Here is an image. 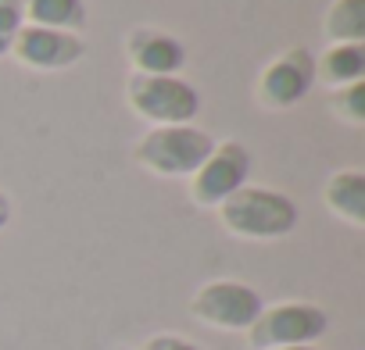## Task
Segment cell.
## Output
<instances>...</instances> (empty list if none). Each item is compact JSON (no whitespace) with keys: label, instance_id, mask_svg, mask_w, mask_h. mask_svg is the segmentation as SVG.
<instances>
[{"label":"cell","instance_id":"277c9868","mask_svg":"<svg viewBox=\"0 0 365 350\" xmlns=\"http://www.w3.org/2000/svg\"><path fill=\"white\" fill-rule=\"evenodd\" d=\"M329 329V314L308 300H287L262 307L258 322L247 329L255 350H283V346H312Z\"/></svg>","mask_w":365,"mask_h":350},{"label":"cell","instance_id":"3957f363","mask_svg":"<svg viewBox=\"0 0 365 350\" xmlns=\"http://www.w3.org/2000/svg\"><path fill=\"white\" fill-rule=\"evenodd\" d=\"M125 97L129 107L158 125H194V118L201 115V93L179 75H140L133 72L125 83Z\"/></svg>","mask_w":365,"mask_h":350},{"label":"cell","instance_id":"6da1fadb","mask_svg":"<svg viewBox=\"0 0 365 350\" xmlns=\"http://www.w3.org/2000/svg\"><path fill=\"white\" fill-rule=\"evenodd\" d=\"M219 218L226 233L237 240H283L297 229V204L269 186H240L230 201L219 204Z\"/></svg>","mask_w":365,"mask_h":350},{"label":"cell","instance_id":"8fae6325","mask_svg":"<svg viewBox=\"0 0 365 350\" xmlns=\"http://www.w3.org/2000/svg\"><path fill=\"white\" fill-rule=\"evenodd\" d=\"M315 79L333 90L354 86L365 79V47L358 43H333L322 58H315Z\"/></svg>","mask_w":365,"mask_h":350},{"label":"cell","instance_id":"7a4b0ae2","mask_svg":"<svg viewBox=\"0 0 365 350\" xmlns=\"http://www.w3.org/2000/svg\"><path fill=\"white\" fill-rule=\"evenodd\" d=\"M212 150H215V139L197 125H158L136 139L133 157L154 175L187 179V175H194L208 161Z\"/></svg>","mask_w":365,"mask_h":350},{"label":"cell","instance_id":"5b68a950","mask_svg":"<svg viewBox=\"0 0 365 350\" xmlns=\"http://www.w3.org/2000/svg\"><path fill=\"white\" fill-rule=\"evenodd\" d=\"M262 307V293L240 279H212L190 300V314L222 332H247L258 322Z\"/></svg>","mask_w":365,"mask_h":350},{"label":"cell","instance_id":"e0dca14e","mask_svg":"<svg viewBox=\"0 0 365 350\" xmlns=\"http://www.w3.org/2000/svg\"><path fill=\"white\" fill-rule=\"evenodd\" d=\"M8 222H11V197L0 190V233L8 229Z\"/></svg>","mask_w":365,"mask_h":350},{"label":"cell","instance_id":"2e32d148","mask_svg":"<svg viewBox=\"0 0 365 350\" xmlns=\"http://www.w3.org/2000/svg\"><path fill=\"white\" fill-rule=\"evenodd\" d=\"M140 350H201L197 343H190L187 336H175V332H158L150 336Z\"/></svg>","mask_w":365,"mask_h":350},{"label":"cell","instance_id":"ac0fdd59","mask_svg":"<svg viewBox=\"0 0 365 350\" xmlns=\"http://www.w3.org/2000/svg\"><path fill=\"white\" fill-rule=\"evenodd\" d=\"M283 350H315V346H283Z\"/></svg>","mask_w":365,"mask_h":350},{"label":"cell","instance_id":"4fadbf2b","mask_svg":"<svg viewBox=\"0 0 365 350\" xmlns=\"http://www.w3.org/2000/svg\"><path fill=\"white\" fill-rule=\"evenodd\" d=\"M326 36L333 43L365 47V0H333L326 11Z\"/></svg>","mask_w":365,"mask_h":350},{"label":"cell","instance_id":"7c38bea8","mask_svg":"<svg viewBox=\"0 0 365 350\" xmlns=\"http://www.w3.org/2000/svg\"><path fill=\"white\" fill-rule=\"evenodd\" d=\"M22 18L40 29L58 33H83L86 26V4L83 0H22Z\"/></svg>","mask_w":365,"mask_h":350},{"label":"cell","instance_id":"5bb4252c","mask_svg":"<svg viewBox=\"0 0 365 350\" xmlns=\"http://www.w3.org/2000/svg\"><path fill=\"white\" fill-rule=\"evenodd\" d=\"M333 111H336V118H344L347 125H361V122H365V83H354V86L336 90Z\"/></svg>","mask_w":365,"mask_h":350},{"label":"cell","instance_id":"8992f818","mask_svg":"<svg viewBox=\"0 0 365 350\" xmlns=\"http://www.w3.org/2000/svg\"><path fill=\"white\" fill-rule=\"evenodd\" d=\"M251 179V150L240 139H222L190 175V197L201 208H219Z\"/></svg>","mask_w":365,"mask_h":350},{"label":"cell","instance_id":"9c48e42d","mask_svg":"<svg viewBox=\"0 0 365 350\" xmlns=\"http://www.w3.org/2000/svg\"><path fill=\"white\" fill-rule=\"evenodd\" d=\"M125 54L140 75H175L187 65L182 40H175L172 33L150 29V26H140L125 36Z\"/></svg>","mask_w":365,"mask_h":350},{"label":"cell","instance_id":"9a60e30c","mask_svg":"<svg viewBox=\"0 0 365 350\" xmlns=\"http://www.w3.org/2000/svg\"><path fill=\"white\" fill-rule=\"evenodd\" d=\"M22 0H0V58L11 54V43L22 29Z\"/></svg>","mask_w":365,"mask_h":350},{"label":"cell","instance_id":"30bf717a","mask_svg":"<svg viewBox=\"0 0 365 350\" xmlns=\"http://www.w3.org/2000/svg\"><path fill=\"white\" fill-rule=\"evenodd\" d=\"M322 201H326V208L336 218H344L347 226L361 229L365 226V171L344 168V171L329 175V183L322 190Z\"/></svg>","mask_w":365,"mask_h":350},{"label":"cell","instance_id":"ba28073f","mask_svg":"<svg viewBox=\"0 0 365 350\" xmlns=\"http://www.w3.org/2000/svg\"><path fill=\"white\" fill-rule=\"evenodd\" d=\"M83 54H86V47L76 33L40 29V26H22L15 43H11V58L26 68H36V72L72 68L76 61H83Z\"/></svg>","mask_w":365,"mask_h":350},{"label":"cell","instance_id":"52a82bcc","mask_svg":"<svg viewBox=\"0 0 365 350\" xmlns=\"http://www.w3.org/2000/svg\"><path fill=\"white\" fill-rule=\"evenodd\" d=\"M312 86H315V58L308 51L294 47L283 58H276V61L265 65V72L258 79V100L265 107L287 111V107L301 104Z\"/></svg>","mask_w":365,"mask_h":350}]
</instances>
